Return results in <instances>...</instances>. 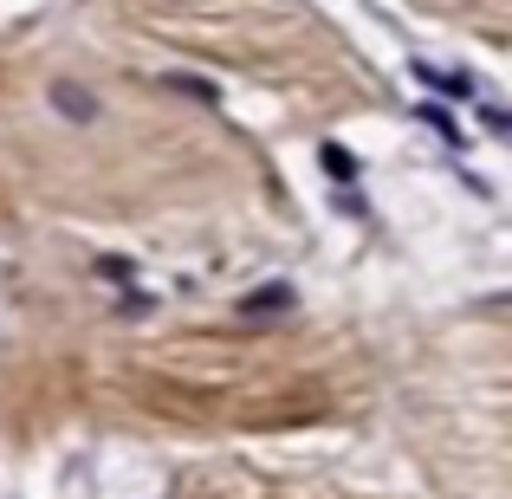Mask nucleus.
<instances>
[{"label": "nucleus", "instance_id": "f257e3e1", "mask_svg": "<svg viewBox=\"0 0 512 499\" xmlns=\"http://www.w3.org/2000/svg\"><path fill=\"white\" fill-rule=\"evenodd\" d=\"M415 78H422L428 91H448V98H474V85H467L461 72H441V65H415Z\"/></svg>", "mask_w": 512, "mask_h": 499}, {"label": "nucleus", "instance_id": "f03ea898", "mask_svg": "<svg viewBox=\"0 0 512 499\" xmlns=\"http://www.w3.org/2000/svg\"><path fill=\"white\" fill-rule=\"evenodd\" d=\"M52 98H59V111H65V117H78V124H85V117L98 111V104H91V98H85V91H78V85H59V91H52Z\"/></svg>", "mask_w": 512, "mask_h": 499}, {"label": "nucleus", "instance_id": "7ed1b4c3", "mask_svg": "<svg viewBox=\"0 0 512 499\" xmlns=\"http://www.w3.org/2000/svg\"><path fill=\"white\" fill-rule=\"evenodd\" d=\"M422 124H428V130H435V137H441V143H461V130H454V117H448V111H441V104H422Z\"/></svg>", "mask_w": 512, "mask_h": 499}, {"label": "nucleus", "instance_id": "20e7f679", "mask_svg": "<svg viewBox=\"0 0 512 499\" xmlns=\"http://www.w3.org/2000/svg\"><path fill=\"white\" fill-rule=\"evenodd\" d=\"M325 169L338 175V182H350V175H357V163H350V156L338 150V143H325Z\"/></svg>", "mask_w": 512, "mask_h": 499}]
</instances>
